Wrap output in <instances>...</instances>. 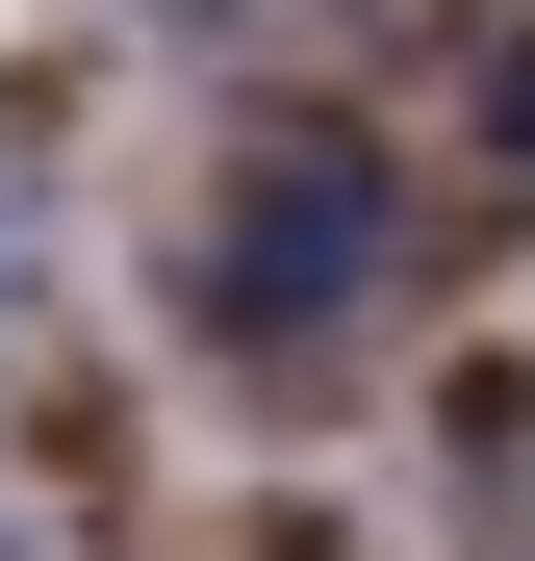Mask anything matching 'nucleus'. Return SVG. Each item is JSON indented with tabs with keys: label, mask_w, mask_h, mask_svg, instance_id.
Wrapping results in <instances>:
<instances>
[{
	"label": "nucleus",
	"mask_w": 535,
	"mask_h": 561,
	"mask_svg": "<svg viewBox=\"0 0 535 561\" xmlns=\"http://www.w3.org/2000/svg\"><path fill=\"white\" fill-rule=\"evenodd\" d=\"M26 255H51V230H26V179H0V307H26Z\"/></svg>",
	"instance_id": "obj_1"
}]
</instances>
